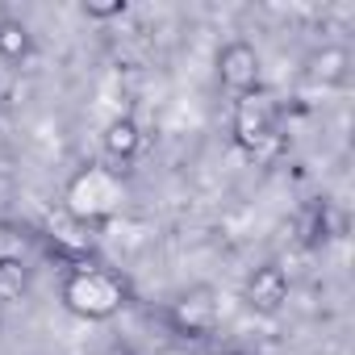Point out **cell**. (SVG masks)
<instances>
[{
  "instance_id": "obj_4",
  "label": "cell",
  "mask_w": 355,
  "mask_h": 355,
  "mask_svg": "<svg viewBox=\"0 0 355 355\" xmlns=\"http://www.w3.org/2000/svg\"><path fill=\"white\" fill-rule=\"evenodd\" d=\"M230 134H234V146L243 150H263L276 134V109L255 92V96H243L234 105V117H230Z\"/></svg>"
},
{
  "instance_id": "obj_11",
  "label": "cell",
  "mask_w": 355,
  "mask_h": 355,
  "mask_svg": "<svg viewBox=\"0 0 355 355\" xmlns=\"http://www.w3.org/2000/svg\"><path fill=\"white\" fill-rule=\"evenodd\" d=\"M125 0H84L80 5V13L88 17V21H113V17H125Z\"/></svg>"
},
{
  "instance_id": "obj_8",
  "label": "cell",
  "mask_w": 355,
  "mask_h": 355,
  "mask_svg": "<svg viewBox=\"0 0 355 355\" xmlns=\"http://www.w3.org/2000/svg\"><path fill=\"white\" fill-rule=\"evenodd\" d=\"M305 76H309L313 84H322V88L347 84V76H351V55H347V46H338V42L318 46V51L305 59Z\"/></svg>"
},
{
  "instance_id": "obj_13",
  "label": "cell",
  "mask_w": 355,
  "mask_h": 355,
  "mask_svg": "<svg viewBox=\"0 0 355 355\" xmlns=\"http://www.w3.org/2000/svg\"><path fill=\"white\" fill-rule=\"evenodd\" d=\"M0 117H5V88H0Z\"/></svg>"
},
{
  "instance_id": "obj_3",
  "label": "cell",
  "mask_w": 355,
  "mask_h": 355,
  "mask_svg": "<svg viewBox=\"0 0 355 355\" xmlns=\"http://www.w3.org/2000/svg\"><path fill=\"white\" fill-rule=\"evenodd\" d=\"M259 51L247 42V38H230L218 46V84L230 92V96H255L259 92Z\"/></svg>"
},
{
  "instance_id": "obj_10",
  "label": "cell",
  "mask_w": 355,
  "mask_h": 355,
  "mask_svg": "<svg viewBox=\"0 0 355 355\" xmlns=\"http://www.w3.org/2000/svg\"><path fill=\"white\" fill-rule=\"evenodd\" d=\"M30 288V268L17 255H0V305L21 301Z\"/></svg>"
},
{
  "instance_id": "obj_2",
  "label": "cell",
  "mask_w": 355,
  "mask_h": 355,
  "mask_svg": "<svg viewBox=\"0 0 355 355\" xmlns=\"http://www.w3.org/2000/svg\"><path fill=\"white\" fill-rule=\"evenodd\" d=\"M59 301L80 322H109L125 305V284L105 268H71L59 284Z\"/></svg>"
},
{
  "instance_id": "obj_6",
  "label": "cell",
  "mask_w": 355,
  "mask_h": 355,
  "mask_svg": "<svg viewBox=\"0 0 355 355\" xmlns=\"http://www.w3.org/2000/svg\"><path fill=\"white\" fill-rule=\"evenodd\" d=\"M247 305L255 313H280L284 301H288V272L280 263H259L251 276H247V288H243Z\"/></svg>"
},
{
  "instance_id": "obj_1",
  "label": "cell",
  "mask_w": 355,
  "mask_h": 355,
  "mask_svg": "<svg viewBox=\"0 0 355 355\" xmlns=\"http://www.w3.org/2000/svg\"><path fill=\"white\" fill-rule=\"evenodd\" d=\"M121 205H125V175L113 167H101V163L80 167L63 189V214L71 222H80L84 230L96 222H109Z\"/></svg>"
},
{
  "instance_id": "obj_5",
  "label": "cell",
  "mask_w": 355,
  "mask_h": 355,
  "mask_svg": "<svg viewBox=\"0 0 355 355\" xmlns=\"http://www.w3.org/2000/svg\"><path fill=\"white\" fill-rule=\"evenodd\" d=\"M167 318L180 334H209L218 326V293L209 284H193L171 301Z\"/></svg>"
},
{
  "instance_id": "obj_12",
  "label": "cell",
  "mask_w": 355,
  "mask_h": 355,
  "mask_svg": "<svg viewBox=\"0 0 355 355\" xmlns=\"http://www.w3.org/2000/svg\"><path fill=\"white\" fill-rule=\"evenodd\" d=\"M159 355H193V351H180V347H171V351H159Z\"/></svg>"
},
{
  "instance_id": "obj_7",
  "label": "cell",
  "mask_w": 355,
  "mask_h": 355,
  "mask_svg": "<svg viewBox=\"0 0 355 355\" xmlns=\"http://www.w3.org/2000/svg\"><path fill=\"white\" fill-rule=\"evenodd\" d=\"M101 146H105V159L113 163V171H121L142 155V125L134 117H113L101 134Z\"/></svg>"
},
{
  "instance_id": "obj_9",
  "label": "cell",
  "mask_w": 355,
  "mask_h": 355,
  "mask_svg": "<svg viewBox=\"0 0 355 355\" xmlns=\"http://www.w3.org/2000/svg\"><path fill=\"white\" fill-rule=\"evenodd\" d=\"M34 55V34L17 17H0V59L5 63H26Z\"/></svg>"
}]
</instances>
